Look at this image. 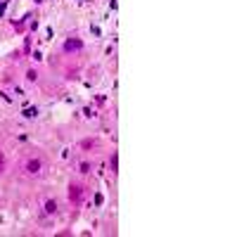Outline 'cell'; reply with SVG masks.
<instances>
[{"mask_svg": "<svg viewBox=\"0 0 237 237\" xmlns=\"http://www.w3.org/2000/svg\"><path fill=\"white\" fill-rule=\"evenodd\" d=\"M45 209H48V211H50V213H52V211H55V209H57V204H55V202H48V204H45Z\"/></svg>", "mask_w": 237, "mask_h": 237, "instance_id": "3957f363", "label": "cell"}, {"mask_svg": "<svg viewBox=\"0 0 237 237\" xmlns=\"http://www.w3.org/2000/svg\"><path fill=\"white\" fill-rule=\"evenodd\" d=\"M71 48H74V50H78V48H81V43H78V41H74V43L69 41V43H66V50H71Z\"/></svg>", "mask_w": 237, "mask_h": 237, "instance_id": "7a4b0ae2", "label": "cell"}, {"mask_svg": "<svg viewBox=\"0 0 237 237\" xmlns=\"http://www.w3.org/2000/svg\"><path fill=\"white\" fill-rule=\"evenodd\" d=\"M38 168H41V161H38V159H36V161H29V171H31V173H36Z\"/></svg>", "mask_w": 237, "mask_h": 237, "instance_id": "6da1fadb", "label": "cell"}]
</instances>
